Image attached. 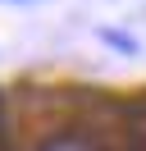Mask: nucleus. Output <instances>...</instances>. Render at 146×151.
Wrapping results in <instances>:
<instances>
[{
  "instance_id": "f257e3e1",
  "label": "nucleus",
  "mask_w": 146,
  "mask_h": 151,
  "mask_svg": "<svg viewBox=\"0 0 146 151\" xmlns=\"http://www.w3.org/2000/svg\"><path fill=\"white\" fill-rule=\"evenodd\" d=\"M41 151H96V147H91L87 137H73V133H69V137H50Z\"/></svg>"
},
{
  "instance_id": "f03ea898",
  "label": "nucleus",
  "mask_w": 146,
  "mask_h": 151,
  "mask_svg": "<svg viewBox=\"0 0 146 151\" xmlns=\"http://www.w3.org/2000/svg\"><path fill=\"white\" fill-rule=\"evenodd\" d=\"M100 41H110V46H114V50H123V55H132V50H137V41L119 37V28H100Z\"/></svg>"
}]
</instances>
